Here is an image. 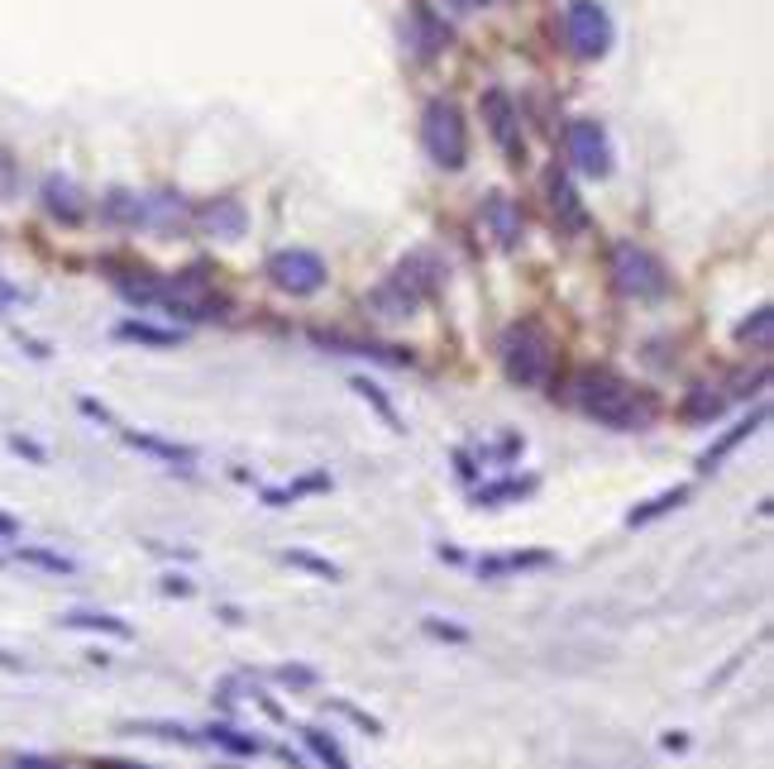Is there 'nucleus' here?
Wrapping results in <instances>:
<instances>
[{"label":"nucleus","instance_id":"obj_29","mask_svg":"<svg viewBox=\"0 0 774 769\" xmlns=\"http://www.w3.org/2000/svg\"><path fill=\"white\" fill-rule=\"evenodd\" d=\"M350 387H354V392H358V397H364V402L373 406V412H378V416L387 420V430H397V435H401V430H407V426H401V416H397V406H393V402H387V392H383L378 383H368V378H350Z\"/></svg>","mask_w":774,"mask_h":769},{"label":"nucleus","instance_id":"obj_28","mask_svg":"<svg viewBox=\"0 0 774 769\" xmlns=\"http://www.w3.org/2000/svg\"><path fill=\"white\" fill-rule=\"evenodd\" d=\"M301 741H307V750L315 760H321L325 769H350V760H344V750H340V741L330 731H321V727H301Z\"/></svg>","mask_w":774,"mask_h":769},{"label":"nucleus","instance_id":"obj_45","mask_svg":"<svg viewBox=\"0 0 774 769\" xmlns=\"http://www.w3.org/2000/svg\"><path fill=\"white\" fill-rule=\"evenodd\" d=\"M459 10H479V6H493V0H454Z\"/></svg>","mask_w":774,"mask_h":769},{"label":"nucleus","instance_id":"obj_23","mask_svg":"<svg viewBox=\"0 0 774 769\" xmlns=\"http://www.w3.org/2000/svg\"><path fill=\"white\" fill-rule=\"evenodd\" d=\"M115 335L129 340V344H149V350H178L182 344V330H158L149 321H120Z\"/></svg>","mask_w":774,"mask_h":769},{"label":"nucleus","instance_id":"obj_8","mask_svg":"<svg viewBox=\"0 0 774 769\" xmlns=\"http://www.w3.org/2000/svg\"><path fill=\"white\" fill-rule=\"evenodd\" d=\"M483 120L487 129H493V139L502 143V153L512 158V163H522L526 158V139H522V120H516V106L507 92H483Z\"/></svg>","mask_w":774,"mask_h":769},{"label":"nucleus","instance_id":"obj_18","mask_svg":"<svg viewBox=\"0 0 774 769\" xmlns=\"http://www.w3.org/2000/svg\"><path fill=\"white\" fill-rule=\"evenodd\" d=\"M364 307H373L378 316H411L416 307H421V297H416L411 287H401L397 278H387V282H378V287H373Z\"/></svg>","mask_w":774,"mask_h":769},{"label":"nucleus","instance_id":"obj_30","mask_svg":"<svg viewBox=\"0 0 774 769\" xmlns=\"http://www.w3.org/2000/svg\"><path fill=\"white\" fill-rule=\"evenodd\" d=\"M737 340H741V344H755V350H770V340H774V311L760 307L751 321L737 325Z\"/></svg>","mask_w":774,"mask_h":769},{"label":"nucleus","instance_id":"obj_24","mask_svg":"<svg viewBox=\"0 0 774 769\" xmlns=\"http://www.w3.org/2000/svg\"><path fill=\"white\" fill-rule=\"evenodd\" d=\"M722 412H727V392H717L712 383L688 387V397H684V420H717Z\"/></svg>","mask_w":774,"mask_h":769},{"label":"nucleus","instance_id":"obj_3","mask_svg":"<svg viewBox=\"0 0 774 769\" xmlns=\"http://www.w3.org/2000/svg\"><path fill=\"white\" fill-rule=\"evenodd\" d=\"M421 149L430 153L436 168H464L469 158V125H464V110L454 106L450 96L430 100L426 115H421Z\"/></svg>","mask_w":774,"mask_h":769},{"label":"nucleus","instance_id":"obj_39","mask_svg":"<svg viewBox=\"0 0 774 769\" xmlns=\"http://www.w3.org/2000/svg\"><path fill=\"white\" fill-rule=\"evenodd\" d=\"M77 406H82V416H92V420H100V426H110V420H115V416L106 412V406H100V402H92V397H82Z\"/></svg>","mask_w":774,"mask_h":769},{"label":"nucleus","instance_id":"obj_14","mask_svg":"<svg viewBox=\"0 0 774 769\" xmlns=\"http://www.w3.org/2000/svg\"><path fill=\"white\" fill-rule=\"evenodd\" d=\"M196 221L206 235H221V239H239L244 235V225H249V215H244V206L235 196H215L206 201V206L196 211Z\"/></svg>","mask_w":774,"mask_h":769},{"label":"nucleus","instance_id":"obj_11","mask_svg":"<svg viewBox=\"0 0 774 769\" xmlns=\"http://www.w3.org/2000/svg\"><path fill=\"white\" fill-rule=\"evenodd\" d=\"M186 201L178 192H149V196H139V225H149L158 229V235H178V229L186 225Z\"/></svg>","mask_w":774,"mask_h":769},{"label":"nucleus","instance_id":"obj_26","mask_svg":"<svg viewBox=\"0 0 774 769\" xmlns=\"http://www.w3.org/2000/svg\"><path fill=\"white\" fill-rule=\"evenodd\" d=\"M684 502H688V488H684V483H679V488H665V492H659V498L641 502L636 512L626 516V526H651V521H659L665 512H674V506H684Z\"/></svg>","mask_w":774,"mask_h":769},{"label":"nucleus","instance_id":"obj_17","mask_svg":"<svg viewBox=\"0 0 774 769\" xmlns=\"http://www.w3.org/2000/svg\"><path fill=\"white\" fill-rule=\"evenodd\" d=\"M125 445L139 449V455H153V459L172 463V469H192V463H196L192 445H172V440H158V435H143V430H125Z\"/></svg>","mask_w":774,"mask_h":769},{"label":"nucleus","instance_id":"obj_43","mask_svg":"<svg viewBox=\"0 0 774 769\" xmlns=\"http://www.w3.org/2000/svg\"><path fill=\"white\" fill-rule=\"evenodd\" d=\"M92 769H149V765H129V760H96Z\"/></svg>","mask_w":774,"mask_h":769},{"label":"nucleus","instance_id":"obj_38","mask_svg":"<svg viewBox=\"0 0 774 769\" xmlns=\"http://www.w3.org/2000/svg\"><path fill=\"white\" fill-rule=\"evenodd\" d=\"M10 769H63L57 760H43V756H14Z\"/></svg>","mask_w":774,"mask_h":769},{"label":"nucleus","instance_id":"obj_44","mask_svg":"<svg viewBox=\"0 0 774 769\" xmlns=\"http://www.w3.org/2000/svg\"><path fill=\"white\" fill-rule=\"evenodd\" d=\"M0 535H6V541H14V535H20V521H14V516H0Z\"/></svg>","mask_w":774,"mask_h":769},{"label":"nucleus","instance_id":"obj_21","mask_svg":"<svg viewBox=\"0 0 774 769\" xmlns=\"http://www.w3.org/2000/svg\"><path fill=\"white\" fill-rule=\"evenodd\" d=\"M540 488V478H497V483H483L473 492V502L479 506H502V502H522L530 492Z\"/></svg>","mask_w":774,"mask_h":769},{"label":"nucleus","instance_id":"obj_35","mask_svg":"<svg viewBox=\"0 0 774 769\" xmlns=\"http://www.w3.org/2000/svg\"><path fill=\"white\" fill-rule=\"evenodd\" d=\"M421 631L436 636V641H450V645H469V631L464 627H450V621H436V617H426Z\"/></svg>","mask_w":774,"mask_h":769},{"label":"nucleus","instance_id":"obj_12","mask_svg":"<svg viewBox=\"0 0 774 769\" xmlns=\"http://www.w3.org/2000/svg\"><path fill=\"white\" fill-rule=\"evenodd\" d=\"M555 555L550 549H507V555H487L479 559V578H516V574H536V569H550Z\"/></svg>","mask_w":774,"mask_h":769},{"label":"nucleus","instance_id":"obj_9","mask_svg":"<svg viewBox=\"0 0 774 769\" xmlns=\"http://www.w3.org/2000/svg\"><path fill=\"white\" fill-rule=\"evenodd\" d=\"M545 196H550V211H555V221H559L565 235H583V229L593 225V221H588V211H583V201H579V192H573V182L559 168L545 172Z\"/></svg>","mask_w":774,"mask_h":769},{"label":"nucleus","instance_id":"obj_16","mask_svg":"<svg viewBox=\"0 0 774 769\" xmlns=\"http://www.w3.org/2000/svg\"><path fill=\"white\" fill-rule=\"evenodd\" d=\"M393 278H397L401 287H411V292L426 301V297H430V292H436V287H440V264H436V254L416 249V254H407V258H401Z\"/></svg>","mask_w":774,"mask_h":769},{"label":"nucleus","instance_id":"obj_5","mask_svg":"<svg viewBox=\"0 0 774 769\" xmlns=\"http://www.w3.org/2000/svg\"><path fill=\"white\" fill-rule=\"evenodd\" d=\"M612 14L598 6V0H569L565 6V43L573 57H583V63H598V57L612 53Z\"/></svg>","mask_w":774,"mask_h":769},{"label":"nucleus","instance_id":"obj_36","mask_svg":"<svg viewBox=\"0 0 774 769\" xmlns=\"http://www.w3.org/2000/svg\"><path fill=\"white\" fill-rule=\"evenodd\" d=\"M272 679H282V684H292V688H315V670H307V664H278Z\"/></svg>","mask_w":774,"mask_h":769},{"label":"nucleus","instance_id":"obj_22","mask_svg":"<svg viewBox=\"0 0 774 769\" xmlns=\"http://www.w3.org/2000/svg\"><path fill=\"white\" fill-rule=\"evenodd\" d=\"M483 215H487V225L497 229V239L507 244V249H512L516 239H522V211H516L507 196H497V192H493V196H487V206H483Z\"/></svg>","mask_w":774,"mask_h":769},{"label":"nucleus","instance_id":"obj_32","mask_svg":"<svg viewBox=\"0 0 774 769\" xmlns=\"http://www.w3.org/2000/svg\"><path fill=\"white\" fill-rule=\"evenodd\" d=\"M282 559H287V564H297V569H307V574H315V578H330V584L340 578V564H330V559H321V555H311V549H282Z\"/></svg>","mask_w":774,"mask_h":769},{"label":"nucleus","instance_id":"obj_20","mask_svg":"<svg viewBox=\"0 0 774 769\" xmlns=\"http://www.w3.org/2000/svg\"><path fill=\"white\" fill-rule=\"evenodd\" d=\"M411 29H416V53H421V57H436L444 43H450V24H440L426 6L411 10Z\"/></svg>","mask_w":774,"mask_h":769},{"label":"nucleus","instance_id":"obj_37","mask_svg":"<svg viewBox=\"0 0 774 769\" xmlns=\"http://www.w3.org/2000/svg\"><path fill=\"white\" fill-rule=\"evenodd\" d=\"M10 449H14V455H24L29 463H49V455H43L34 440H24V435H10Z\"/></svg>","mask_w":774,"mask_h":769},{"label":"nucleus","instance_id":"obj_25","mask_svg":"<svg viewBox=\"0 0 774 769\" xmlns=\"http://www.w3.org/2000/svg\"><path fill=\"white\" fill-rule=\"evenodd\" d=\"M63 627L67 631H100V636H115V641H129V621H120V617H110V612H67L63 617Z\"/></svg>","mask_w":774,"mask_h":769},{"label":"nucleus","instance_id":"obj_34","mask_svg":"<svg viewBox=\"0 0 774 769\" xmlns=\"http://www.w3.org/2000/svg\"><path fill=\"white\" fill-rule=\"evenodd\" d=\"M330 713H340V717H350L364 736H383V722L378 717H368L364 707H354V703H344V698H330Z\"/></svg>","mask_w":774,"mask_h":769},{"label":"nucleus","instance_id":"obj_13","mask_svg":"<svg viewBox=\"0 0 774 769\" xmlns=\"http://www.w3.org/2000/svg\"><path fill=\"white\" fill-rule=\"evenodd\" d=\"M43 211H49L53 221H63V225H77L82 215H86V201L77 192V182L63 178V172L43 178Z\"/></svg>","mask_w":774,"mask_h":769},{"label":"nucleus","instance_id":"obj_15","mask_svg":"<svg viewBox=\"0 0 774 769\" xmlns=\"http://www.w3.org/2000/svg\"><path fill=\"white\" fill-rule=\"evenodd\" d=\"M760 426H765V406H755V412L745 416V420H737V426H731V430H722V435H717V440H712L708 449H702L698 469H702V473H712L717 463H722V459H727V455H731V449H737L741 440H751V435H755Z\"/></svg>","mask_w":774,"mask_h":769},{"label":"nucleus","instance_id":"obj_7","mask_svg":"<svg viewBox=\"0 0 774 769\" xmlns=\"http://www.w3.org/2000/svg\"><path fill=\"white\" fill-rule=\"evenodd\" d=\"M565 149L569 163L583 172V178H608L612 172V139L598 120H569L565 125Z\"/></svg>","mask_w":774,"mask_h":769},{"label":"nucleus","instance_id":"obj_6","mask_svg":"<svg viewBox=\"0 0 774 769\" xmlns=\"http://www.w3.org/2000/svg\"><path fill=\"white\" fill-rule=\"evenodd\" d=\"M268 282L287 297H311L325 287V258L311 249H282L268 258Z\"/></svg>","mask_w":774,"mask_h":769},{"label":"nucleus","instance_id":"obj_40","mask_svg":"<svg viewBox=\"0 0 774 769\" xmlns=\"http://www.w3.org/2000/svg\"><path fill=\"white\" fill-rule=\"evenodd\" d=\"M163 592H178V598H192V584L172 574V578H163Z\"/></svg>","mask_w":774,"mask_h":769},{"label":"nucleus","instance_id":"obj_31","mask_svg":"<svg viewBox=\"0 0 774 769\" xmlns=\"http://www.w3.org/2000/svg\"><path fill=\"white\" fill-rule=\"evenodd\" d=\"M100 215H106L110 225H139V196L135 192H110L100 201Z\"/></svg>","mask_w":774,"mask_h":769},{"label":"nucleus","instance_id":"obj_42","mask_svg":"<svg viewBox=\"0 0 774 769\" xmlns=\"http://www.w3.org/2000/svg\"><path fill=\"white\" fill-rule=\"evenodd\" d=\"M0 670L20 674V670H24V660H20V655H10V650H0Z\"/></svg>","mask_w":774,"mask_h":769},{"label":"nucleus","instance_id":"obj_10","mask_svg":"<svg viewBox=\"0 0 774 769\" xmlns=\"http://www.w3.org/2000/svg\"><path fill=\"white\" fill-rule=\"evenodd\" d=\"M311 340L321 344L330 354H364V359H378V364H411V350L401 344H378V340H354V335H340V330H311Z\"/></svg>","mask_w":774,"mask_h":769},{"label":"nucleus","instance_id":"obj_41","mask_svg":"<svg viewBox=\"0 0 774 769\" xmlns=\"http://www.w3.org/2000/svg\"><path fill=\"white\" fill-rule=\"evenodd\" d=\"M454 463H459V478H473V473H479V463H473V455H464V449L454 455Z\"/></svg>","mask_w":774,"mask_h":769},{"label":"nucleus","instance_id":"obj_33","mask_svg":"<svg viewBox=\"0 0 774 769\" xmlns=\"http://www.w3.org/2000/svg\"><path fill=\"white\" fill-rule=\"evenodd\" d=\"M20 559L39 564V569H49V574H72V569H77L67 555H53V549H39V545H20Z\"/></svg>","mask_w":774,"mask_h":769},{"label":"nucleus","instance_id":"obj_27","mask_svg":"<svg viewBox=\"0 0 774 769\" xmlns=\"http://www.w3.org/2000/svg\"><path fill=\"white\" fill-rule=\"evenodd\" d=\"M125 736H158V741H178V746H201V736L182 722H125Z\"/></svg>","mask_w":774,"mask_h":769},{"label":"nucleus","instance_id":"obj_1","mask_svg":"<svg viewBox=\"0 0 774 769\" xmlns=\"http://www.w3.org/2000/svg\"><path fill=\"white\" fill-rule=\"evenodd\" d=\"M573 406L583 416H593L598 426H612V430H645L655 420V397L641 387H631L622 373L612 369H583L573 378Z\"/></svg>","mask_w":774,"mask_h":769},{"label":"nucleus","instance_id":"obj_19","mask_svg":"<svg viewBox=\"0 0 774 769\" xmlns=\"http://www.w3.org/2000/svg\"><path fill=\"white\" fill-rule=\"evenodd\" d=\"M201 741H211V746H221L229 750V756H239V760H254V756H264V741L258 736H244L239 727H229V722H211L206 736Z\"/></svg>","mask_w":774,"mask_h":769},{"label":"nucleus","instance_id":"obj_4","mask_svg":"<svg viewBox=\"0 0 774 769\" xmlns=\"http://www.w3.org/2000/svg\"><path fill=\"white\" fill-rule=\"evenodd\" d=\"M612 282L622 297H636V301H655L669 292L665 264L651 249H641V244H616L612 249Z\"/></svg>","mask_w":774,"mask_h":769},{"label":"nucleus","instance_id":"obj_2","mask_svg":"<svg viewBox=\"0 0 774 769\" xmlns=\"http://www.w3.org/2000/svg\"><path fill=\"white\" fill-rule=\"evenodd\" d=\"M497 354L516 387H545L555 378V335L540 321H512L497 340Z\"/></svg>","mask_w":774,"mask_h":769}]
</instances>
